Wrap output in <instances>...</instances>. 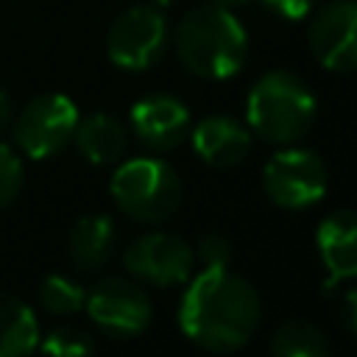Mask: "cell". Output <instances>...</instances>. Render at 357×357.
<instances>
[{
	"instance_id": "obj_6",
	"label": "cell",
	"mask_w": 357,
	"mask_h": 357,
	"mask_svg": "<svg viewBox=\"0 0 357 357\" xmlns=\"http://www.w3.org/2000/svg\"><path fill=\"white\" fill-rule=\"evenodd\" d=\"M75 123L78 109L67 95H39L14 117V142L25 156L47 159L73 139Z\"/></svg>"
},
{
	"instance_id": "obj_11",
	"label": "cell",
	"mask_w": 357,
	"mask_h": 357,
	"mask_svg": "<svg viewBox=\"0 0 357 357\" xmlns=\"http://www.w3.org/2000/svg\"><path fill=\"white\" fill-rule=\"evenodd\" d=\"M131 128L145 148L173 151L190 134V112L178 98L156 92L131 106Z\"/></svg>"
},
{
	"instance_id": "obj_22",
	"label": "cell",
	"mask_w": 357,
	"mask_h": 357,
	"mask_svg": "<svg viewBox=\"0 0 357 357\" xmlns=\"http://www.w3.org/2000/svg\"><path fill=\"white\" fill-rule=\"evenodd\" d=\"M273 14L284 17V20H301L312 11V6L318 0H262Z\"/></svg>"
},
{
	"instance_id": "obj_13",
	"label": "cell",
	"mask_w": 357,
	"mask_h": 357,
	"mask_svg": "<svg viewBox=\"0 0 357 357\" xmlns=\"http://www.w3.org/2000/svg\"><path fill=\"white\" fill-rule=\"evenodd\" d=\"M195 153L212 167H234L251 153V134L229 114H209L190 131Z\"/></svg>"
},
{
	"instance_id": "obj_26",
	"label": "cell",
	"mask_w": 357,
	"mask_h": 357,
	"mask_svg": "<svg viewBox=\"0 0 357 357\" xmlns=\"http://www.w3.org/2000/svg\"><path fill=\"white\" fill-rule=\"evenodd\" d=\"M151 3H153V6H170L173 0H151Z\"/></svg>"
},
{
	"instance_id": "obj_1",
	"label": "cell",
	"mask_w": 357,
	"mask_h": 357,
	"mask_svg": "<svg viewBox=\"0 0 357 357\" xmlns=\"http://www.w3.org/2000/svg\"><path fill=\"white\" fill-rule=\"evenodd\" d=\"M259 293L229 268H204L181 296L178 326L201 349L226 354L251 340L259 326Z\"/></svg>"
},
{
	"instance_id": "obj_21",
	"label": "cell",
	"mask_w": 357,
	"mask_h": 357,
	"mask_svg": "<svg viewBox=\"0 0 357 357\" xmlns=\"http://www.w3.org/2000/svg\"><path fill=\"white\" fill-rule=\"evenodd\" d=\"M198 259L204 268H229L231 245L223 234H204L198 240Z\"/></svg>"
},
{
	"instance_id": "obj_9",
	"label": "cell",
	"mask_w": 357,
	"mask_h": 357,
	"mask_svg": "<svg viewBox=\"0 0 357 357\" xmlns=\"http://www.w3.org/2000/svg\"><path fill=\"white\" fill-rule=\"evenodd\" d=\"M123 262L128 273L137 279L156 284V287H176L184 284L195 265V251L187 240L170 231H151L137 237L126 254Z\"/></svg>"
},
{
	"instance_id": "obj_18",
	"label": "cell",
	"mask_w": 357,
	"mask_h": 357,
	"mask_svg": "<svg viewBox=\"0 0 357 357\" xmlns=\"http://www.w3.org/2000/svg\"><path fill=\"white\" fill-rule=\"evenodd\" d=\"M86 301V293L78 282H73L70 276L61 273H50L47 279H42L39 284V304L53 312V315H70L78 312Z\"/></svg>"
},
{
	"instance_id": "obj_8",
	"label": "cell",
	"mask_w": 357,
	"mask_h": 357,
	"mask_svg": "<svg viewBox=\"0 0 357 357\" xmlns=\"http://www.w3.org/2000/svg\"><path fill=\"white\" fill-rule=\"evenodd\" d=\"M86 312L92 324L109 337H137L148 329L153 307L145 290L128 279H103L86 296Z\"/></svg>"
},
{
	"instance_id": "obj_4",
	"label": "cell",
	"mask_w": 357,
	"mask_h": 357,
	"mask_svg": "<svg viewBox=\"0 0 357 357\" xmlns=\"http://www.w3.org/2000/svg\"><path fill=\"white\" fill-rule=\"evenodd\" d=\"M112 198L137 223H165L181 206L178 173L153 156L123 162L112 176Z\"/></svg>"
},
{
	"instance_id": "obj_10",
	"label": "cell",
	"mask_w": 357,
	"mask_h": 357,
	"mask_svg": "<svg viewBox=\"0 0 357 357\" xmlns=\"http://www.w3.org/2000/svg\"><path fill=\"white\" fill-rule=\"evenodd\" d=\"M310 47L326 70H357V3L332 0L321 6L310 22Z\"/></svg>"
},
{
	"instance_id": "obj_14",
	"label": "cell",
	"mask_w": 357,
	"mask_h": 357,
	"mask_svg": "<svg viewBox=\"0 0 357 357\" xmlns=\"http://www.w3.org/2000/svg\"><path fill=\"white\" fill-rule=\"evenodd\" d=\"M114 243L117 231L109 215H84L67 234V254L75 268L95 271L109 262V257L114 254Z\"/></svg>"
},
{
	"instance_id": "obj_20",
	"label": "cell",
	"mask_w": 357,
	"mask_h": 357,
	"mask_svg": "<svg viewBox=\"0 0 357 357\" xmlns=\"http://www.w3.org/2000/svg\"><path fill=\"white\" fill-rule=\"evenodd\" d=\"M22 178H25V170H22V162H20L17 151L11 145L0 142V209L17 198V192L22 187Z\"/></svg>"
},
{
	"instance_id": "obj_25",
	"label": "cell",
	"mask_w": 357,
	"mask_h": 357,
	"mask_svg": "<svg viewBox=\"0 0 357 357\" xmlns=\"http://www.w3.org/2000/svg\"><path fill=\"white\" fill-rule=\"evenodd\" d=\"M206 3H215V6H223V8H237V6H243L248 0H206Z\"/></svg>"
},
{
	"instance_id": "obj_15",
	"label": "cell",
	"mask_w": 357,
	"mask_h": 357,
	"mask_svg": "<svg viewBox=\"0 0 357 357\" xmlns=\"http://www.w3.org/2000/svg\"><path fill=\"white\" fill-rule=\"evenodd\" d=\"M73 139L78 145V151L92 162V165H114L123 159L126 145H128V134L123 128V123L112 114L95 112L84 120L75 123Z\"/></svg>"
},
{
	"instance_id": "obj_17",
	"label": "cell",
	"mask_w": 357,
	"mask_h": 357,
	"mask_svg": "<svg viewBox=\"0 0 357 357\" xmlns=\"http://www.w3.org/2000/svg\"><path fill=\"white\" fill-rule=\"evenodd\" d=\"M273 357H324L329 354V343L324 332L307 321H284L271 337Z\"/></svg>"
},
{
	"instance_id": "obj_3",
	"label": "cell",
	"mask_w": 357,
	"mask_h": 357,
	"mask_svg": "<svg viewBox=\"0 0 357 357\" xmlns=\"http://www.w3.org/2000/svg\"><path fill=\"white\" fill-rule=\"evenodd\" d=\"M245 117L259 139L290 145L310 131L315 120V95L298 75L271 70L254 81L245 100Z\"/></svg>"
},
{
	"instance_id": "obj_5",
	"label": "cell",
	"mask_w": 357,
	"mask_h": 357,
	"mask_svg": "<svg viewBox=\"0 0 357 357\" xmlns=\"http://www.w3.org/2000/svg\"><path fill=\"white\" fill-rule=\"evenodd\" d=\"M326 165L304 148L279 151L262 167V190L282 209H307L326 195Z\"/></svg>"
},
{
	"instance_id": "obj_16",
	"label": "cell",
	"mask_w": 357,
	"mask_h": 357,
	"mask_svg": "<svg viewBox=\"0 0 357 357\" xmlns=\"http://www.w3.org/2000/svg\"><path fill=\"white\" fill-rule=\"evenodd\" d=\"M39 343V324L33 310L11 296L0 293V357H20L33 351Z\"/></svg>"
},
{
	"instance_id": "obj_12",
	"label": "cell",
	"mask_w": 357,
	"mask_h": 357,
	"mask_svg": "<svg viewBox=\"0 0 357 357\" xmlns=\"http://www.w3.org/2000/svg\"><path fill=\"white\" fill-rule=\"evenodd\" d=\"M315 248L324 268L329 271L324 287L337 284L343 279H357V212L337 209L326 215L318 223Z\"/></svg>"
},
{
	"instance_id": "obj_23",
	"label": "cell",
	"mask_w": 357,
	"mask_h": 357,
	"mask_svg": "<svg viewBox=\"0 0 357 357\" xmlns=\"http://www.w3.org/2000/svg\"><path fill=\"white\" fill-rule=\"evenodd\" d=\"M340 321L357 337V287H349L340 296Z\"/></svg>"
},
{
	"instance_id": "obj_7",
	"label": "cell",
	"mask_w": 357,
	"mask_h": 357,
	"mask_svg": "<svg viewBox=\"0 0 357 357\" xmlns=\"http://www.w3.org/2000/svg\"><path fill=\"white\" fill-rule=\"evenodd\" d=\"M167 47V22L156 6L126 8L106 33V53L123 70H148Z\"/></svg>"
},
{
	"instance_id": "obj_19",
	"label": "cell",
	"mask_w": 357,
	"mask_h": 357,
	"mask_svg": "<svg viewBox=\"0 0 357 357\" xmlns=\"http://www.w3.org/2000/svg\"><path fill=\"white\" fill-rule=\"evenodd\" d=\"M92 349H95V343H92L89 332H84L78 326H59L42 340V351L56 354V357H81V354H89Z\"/></svg>"
},
{
	"instance_id": "obj_2",
	"label": "cell",
	"mask_w": 357,
	"mask_h": 357,
	"mask_svg": "<svg viewBox=\"0 0 357 357\" xmlns=\"http://www.w3.org/2000/svg\"><path fill=\"white\" fill-rule=\"evenodd\" d=\"M176 53L181 64L201 78H231L248 53V33L231 8L201 3L190 8L176 33H173Z\"/></svg>"
},
{
	"instance_id": "obj_24",
	"label": "cell",
	"mask_w": 357,
	"mask_h": 357,
	"mask_svg": "<svg viewBox=\"0 0 357 357\" xmlns=\"http://www.w3.org/2000/svg\"><path fill=\"white\" fill-rule=\"evenodd\" d=\"M11 112H14L11 109V98L6 95V89H0V134L11 126Z\"/></svg>"
}]
</instances>
